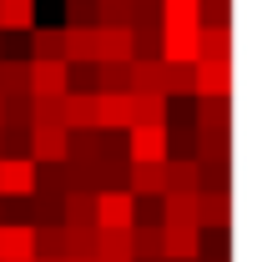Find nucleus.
<instances>
[{
  "label": "nucleus",
  "instance_id": "obj_21",
  "mask_svg": "<svg viewBox=\"0 0 257 262\" xmlns=\"http://www.w3.org/2000/svg\"><path fill=\"white\" fill-rule=\"evenodd\" d=\"M166 192H187V196L202 192V171H197V162H177V157H166Z\"/></svg>",
  "mask_w": 257,
  "mask_h": 262
},
{
  "label": "nucleus",
  "instance_id": "obj_13",
  "mask_svg": "<svg viewBox=\"0 0 257 262\" xmlns=\"http://www.w3.org/2000/svg\"><path fill=\"white\" fill-rule=\"evenodd\" d=\"M161 31H202V5L197 0H157Z\"/></svg>",
  "mask_w": 257,
  "mask_h": 262
},
{
  "label": "nucleus",
  "instance_id": "obj_9",
  "mask_svg": "<svg viewBox=\"0 0 257 262\" xmlns=\"http://www.w3.org/2000/svg\"><path fill=\"white\" fill-rule=\"evenodd\" d=\"M31 162L35 166L66 162V126H31Z\"/></svg>",
  "mask_w": 257,
  "mask_h": 262
},
{
  "label": "nucleus",
  "instance_id": "obj_22",
  "mask_svg": "<svg viewBox=\"0 0 257 262\" xmlns=\"http://www.w3.org/2000/svg\"><path fill=\"white\" fill-rule=\"evenodd\" d=\"M161 101H172V106H177V101L182 96H192V66H166L161 61Z\"/></svg>",
  "mask_w": 257,
  "mask_h": 262
},
{
  "label": "nucleus",
  "instance_id": "obj_2",
  "mask_svg": "<svg viewBox=\"0 0 257 262\" xmlns=\"http://www.w3.org/2000/svg\"><path fill=\"white\" fill-rule=\"evenodd\" d=\"M232 227V187L197 192V232H227Z\"/></svg>",
  "mask_w": 257,
  "mask_h": 262
},
{
  "label": "nucleus",
  "instance_id": "obj_16",
  "mask_svg": "<svg viewBox=\"0 0 257 262\" xmlns=\"http://www.w3.org/2000/svg\"><path fill=\"white\" fill-rule=\"evenodd\" d=\"M197 61H232V26H202L197 31Z\"/></svg>",
  "mask_w": 257,
  "mask_h": 262
},
{
  "label": "nucleus",
  "instance_id": "obj_17",
  "mask_svg": "<svg viewBox=\"0 0 257 262\" xmlns=\"http://www.w3.org/2000/svg\"><path fill=\"white\" fill-rule=\"evenodd\" d=\"M161 227H197V196L161 192Z\"/></svg>",
  "mask_w": 257,
  "mask_h": 262
},
{
  "label": "nucleus",
  "instance_id": "obj_5",
  "mask_svg": "<svg viewBox=\"0 0 257 262\" xmlns=\"http://www.w3.org/2000/svg\"><path fill=\"white\" fill-rule=\"evenodd\" d=\"M66 96V61H31V101Z\"/></svg>",
  "mask_w": 257,
  "mask_h": 262
},
{
  "label": "nucleus",
  "instance_id": "obj_31",
  "mask_svg": "<svg viewBox=\"0 0 257 262\" xmlns=\"http://www.w3.org/2000/svg\"><path fill=\"white\" fill-rule=\"evenodd\" d=\"M0 40H5V35H0Z\"/></svg>",
  "mask_w": 257,
  "mask_h": 262
},
{
  "label": "nucleus",
  "instance_id": "obj_23",
  "mask_svg": "<svg viewBox=\"0 0 257 262\" xmlns=\"http://www.w3.org/2000/svg\"><path fill=\"white\" fill-rule=\"evenodd\" d=\"M35 232V262H66V227H31Z\"/></svg>",
  "mask_w": 257,
  "mask_h": 262
},
{
  "label": "nucleus",
  "instance_id": "obj_29",
  "mask_svg": "<svg viewBox=\"0 0 257 262\" xmlns=\"http://www.w3.org/2000/svg\"><path fill=\"white\" fill-rule=\"evenodd\" d=\"M131 61H161V31H131Z\"/></svg>",
  "mask_w": 257,
  "mask_h": 262
},
{
  "label": "nucleus",
  "instance_id": "obj_26",
  "mask_svg": "<svg viewBox=\"0 0 257 262\" xmlns=\"http://www.w3.org/2000/svg\"><path fill=\"white\" fill-rule=\"evenodd\" d=\"M131 262H161V227H131Z\"/></svg>",
  "mask_w": 257,
  "mask_h": 262
},
{
  "label": "nucleus",
  "instance_id": "obj_15",
  "mask_svg": "<svg viewBox=\"0 0 257 262\" xmlns=\"http://www.w3.org/2000/svg\"><path fill=\"white\" fill-rule=\"evenodd\" d=\"M35 31V0H0V35H31Z\"/></svg>",
  "mask_w": 257,
  "mask_h": 262
},
{
  "label": "nucleus",
  "instance_id": "obj_24",
  "mask_svg": "<svg viewBox=\"0 0 257 262\" xmlns=\"http://www.w3.org/2000/svg\"><path fill=\"white\" fill-rule=\"evenodd\" d=\"M131 126H166V101H161L157 91L131 96Z\"/></svg>",
  "mask_w": 257,
  "mask_h": 262
},
{
  "label": "nucleus",
  "instance_id": "obj_14",
  "mask_svg": "<svg viewBox=\"0 0 257 262\" xmlns=\"http://www.w3.org/2000/svg\"><path fill=\"white\" fill-rule=\"evenodd\" d=\"M61 126L66 131H96V96L66 91V96H61Z\"/></svg>",
  "mask_w": 257,
  "mask_h": 262
},
{
  "label": "nucleus",
  "instance_id": "obj_30",
  "mask_svg": "<svg viewBox=\"0 0 257 262\" xmlns=\"http://www.w3.org/2000/svg\"><path fill=\"white\" fill-rule=\"evenodd\" d=\"M0 222H5V202H0Z\"/></svg>",
  "mask_w": 257,
  "mask_h": 262
},
{
  "label": "nucleus",
  "instance_id": "obj_28",
  "mask_svg": "<svg viewBox=\"0 0 257 262\" xmlns=\"http://www.w3.org/2000/svg\"><path fill=\"white\" fill-rule=\"evenodd\" d=\"M96 26V0H66V31H91Z\"/></svg>",
  "mask_w": 257,
  "mask_h": 262
},
{
  "label": "nucleus",
  "instance_id": "obj_3",
  "mask_svg": "<svg viewBox=\"0 0 257 262\" xmlns=\"http://www.w3.org/2000/svg\"><path fill=\"white\" fill-rule=\"evenodd\" d=\"M136 222L131 192H96V232H126Z\"/></svg>",
  "mask_w": 257,
  "mask_h": 262
},
{
  "label": "nucleus",
  "instance_id": "obj_12",
  "mask_svg": "<svg viewBox=\"0 0 257 262\" xmlns=\"http://www.w3.org/2000/svg\"><path fill=\"white\" fill-rule=\"evenodd\" d=\"M31 61H66V26H35L26 35Z\"/></svg>",
  "mask_w": 257,
  "mask_h": 262
},
{
  "label": "nucleus",
  "instance_id": "obj_27",
  "mask_svg": "<svg viewBox=\"0 0 257 262\" xmlns=\"http://www.w3.org/2000/svg\"><path fill=\"white\" fill-rule=\"evenodd\" d=\"M96 31H131V0H96Z\"/></svg>",
  "mask_w": 257,
  "mask_h": 262
},
{
  "label": "nucleus",
  "instance_id": "obj_6",
  "mask_svg": "<svg viewBox=\"0 0 257 262\" xmlns=\"http://www.w3.org/2000/svg\"><path fill=\"white\" fill-rule=\"evenodd\" d=\"M192 131L217 136V141H232V101H197Z\"/></svg>",
  "mask_w": 257,
  "mask_h": 262
},
{
  "label": "nucleus",
  "instance_id": "obj_20",
  "mask_svg": "<svg viewBox=\"0 0 257 262\" xmlns=\"http://www.w3.org/2000/svg\"><path fill=\"white\" fill-rule=\"evenodd\" d=\"M31 96V61H0V101Z\"/></svg>",
  "mask_w": 257,
  "mask_h": 262
},
{
  "label": "nucleus",
  "instance_id": "obj_8",
  "mask_svg": "<svg viewBox=\"0 0 257 262\" xmlns=\"http://www.w3.org/2000/svg\"><path fill=\"white\" fill-rule=\"evenodd\" d=\"M0 262H35V232L26 222H0Z\"/></svg>",
  "mask_w": 257,
  "mask_h": 262
},
{
  "label": "nucleus",
  "instance_id": "obj_25",
  "mask_svg": "<svg viewBox=\"0 0 257 262\" xmlns=\"http://www.w3.org/2000/svg\"><path fill=\"white\" fill-rule=\"evenodd\" d=\"M66 66H96V26L66 31Z\"/></svg>",
  "mask_w": 257,
  "mask_h": 262
},
{
  "label": "nucleus",
  "instance_id": "obj_18",
  "mask_svg": "<svg viewBox=\"0 0 257 262\" xmlns=\"http://www.w3.org/2000/svg\"><path fill=\"white\" fill-rule=\"evenodd\" d=\"M131 61V31H96V66H126Z\"/></svg>",
  "mask_w": 257,
  "mask_h": 262
},
{
  "label": "nucleus",
  "instance_id": "obj_10",
  "mask_svg": "<svg viewBox=\"0 0 257 262\" xmlns=\"http://www.w3.org/2000/svg\"><path fill=\"white\" fill-rule=\"evenodd\" d=\"M202 232L197 227H161V262H197Z\"/></svg>",
  "mask_w": 257,
  "mask_h": 262
},
{
  "label": "nucleus",
  "instance_id": "obj_7",
  "mask_svg": "<svg viewBox=\"0 0 257 262\" xmlns=\"http://www.w3.org/2000/svg\"><path fill=\"white\" fill-rule=\"evenodd\" d=\"M126 192L131 196H161L166 192V162H126Z\"/></svg>",
  "mask_w": 257,
  "mask_h": 262
},
{
  "label": "nucleus",
  "instance_id": "obj_19",
  "mask_svg": "<svg viewBox=\"0 0 257 262\" xmlns=\"http://www.w3.org/2000/svg\"><path fill=\"white\" fill-rule=\"evenodd\" d=\"M61 227H96V192H71L61 202Z\"/></svg>",
  "mask_w": 257,
  "mask_h": 262
},
{
  "label": "nucleus",
  "instance_id": "obj_11",
  "mask_svg": "<svg viewBox=\"0 0 257 262\" xmlns=\"http://www.w3.org/2000/svg\"><path fill=\"white\" fill-rule=\"evenodd\" d=\"M96 131L126 136L131 131V96H96Z\"/></svg>",
  "mask_w": 257,
  "mask_h": 262
},
{
  "label": "nucleus",
  "instance_id": "obj_4",
  "mask_svg": "<svg viewBox=\"0 0 257 262\" xmlns=\"http://www.w3.org/2000/svg\"><path fill=\"white\" fill-rule=\"evenodd\" d=\"M126 162H166V126H131Z\"/></svg>",
  "mask_w": 257,
  "mask_h": 262
},
{
  "label": "nucleus",
  "instance_id": "obj_1",
  "mask_svg": "<svg viewBox=\"0 0 257 262\" xmlns=\"http://www.w3.org/2000/svg\"><path fill=\"white\" fill-rule=\"evenodd\" d=\"M232 61H197L192 66V96L197 101H232Z\"/></svg>",
  "mask_w": 257,
  "mask_h": 262
}]
</instances>
